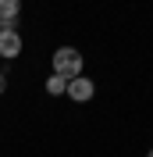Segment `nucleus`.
<instances>
[{
	"instance_id": "1",
	"label": "nucleus",
	"mask_w": 153,
	"mask_h": 157,
	"mask_svg": "<svg viewBox=\"0 0 153 157\" xmlns=\"http://www.w3.org/2000/svg\"><path fill=\"white\" fill-rule=\"evenodd\" d=\"M54 75H61V78H78L82 75V54H78L75 47H61L57 54H54Z\"/></svg>"
},
{
	"instance_id": "2",
	"label": "nucleus",
	"mask_w": 153,
	"mask_h": 157,
	"mask_svg": "<svg viewBox=\"0 0 153 157\" xmlns=\"http://www.w3.org/2000/svg\"><path fill=\"white\" fill-rule=\"evenodd\" d=\"M93 82H89L86 75H78V78H71V82H68V97L75 100V104H86V100H93Z\"/></svg>"
},
{
	"instance_id": "3",
	"label": "nucleus",
	"mask_w": 153,
	"mask_h": 157,
	"mask_svg": "<svg viewBox=\"0 0 153 157\" xmlns=\"http://www.w3.org/2000/svg\"><path fill=\"white\" fill-rule=\"evenodd\" d=\"M21 54V36L14 29H0V57H18Z\"/></svg>"
},
{
	"instance_id": "4",
	"label": "nucleus",
	"mask_w": 153,
	"mask_h": 157,
	"mask_svg": "<svg viewBox=\"0 0 153 157\" xmlns=\"http://www.w3.org/2000/svg\"><path fill=\"white\" fill-rule=\"evenodd\" d=\"M18 11H21L18 0H0V29H14L18 25Z\"/></svg>"
},
{
	"instance_id": "5",
	"label": "nucleus",
	"mask_w": 153,
	"mask_h": 157,
	"mask_svg": "<svg viewBox=\"0 0 153 157\" xmlns=\"http://www.w3.org/2000/svg\"><path fill=\"white\" fill-rule=\"evenodd\" d=\"M47 93H50V97H61V93H68V78L50 75V78H47Z\"/></svg>"
},
{
	"instance_id": "6",
	"label": "nucleus",
	"mask_w": 153,
	"mask_h": 157,
	"mask_svg": "<svg viewBox=\"0 0 153 157\" xmlns=\"http://www.w3.org/2000/svg\"><path fill=\"white\" fill-rule=\"evenodd\" d=\"M4 86H7V82H4V75H0V93H4Z\"/></svg>"
},
{
	"instance_id": "7",
	"label": "nucleus",
	"mask_w": 153,
	"mask_h": 157,
	"mask_svg": "<svg viewBox=\"0 0 153 157\" xmlns=\"http://www.w3.org/2000/svg\"><path fill=\"white\" fill-rule=\"evenodd\" d=\"M146 157H153V150H150V154H146Z\"/></svg>"
}]
</instances>
